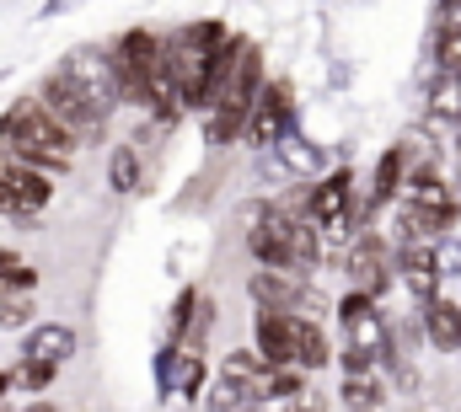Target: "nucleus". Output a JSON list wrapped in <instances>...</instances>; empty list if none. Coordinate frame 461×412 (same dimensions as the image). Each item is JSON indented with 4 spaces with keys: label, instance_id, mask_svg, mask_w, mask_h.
Returning a JSON list of instances; mask_svg holds the SVG:
<instances>
[{
    "label": "nucleus",
    "instance_id": "f257e3e1",
    "mask_svg": "<svg viewBox=\"0 0 461 412\" xmlns=\"http://www.w3.org/2000/svg\"><path fill=\"white\" fill-rule=\"evenodd\" d=\"M0 139H5L11 156L27 161V166H65L70 150H76V139L43 112L38 97H22V103L5 107V118H0Z\"/></svg>",
    "mask_w": 461,
    "mask_h": 412
},
{
    "label": "nucleus",
    "instance_id": "f03ea898",
    "mask_svg": "<svg viewBox=\"0 0 461 412\" xmlns=\"http://www.w3.org/2000/svg\"><path fill=\"white\" fill-rule=\"evenodd\" d=\"M258 92H263V54L241 38L236 43V54H230L226 76H221V86H215V97H210V139L215 145H226L230 134H241V123H247V112L258 103Z\"/></svg>",
    "mask_w": 461,
    "mask_h": 412
},
{
    "label": "nucleus",
    "instance_id": "7ed1b4c3",
    "mask_svg": "<svg viewBox=\"0 0 461 412\" xmlns=\"http://www.w3.org/2000/svg\"><path fill=\"white\" fill-rule=\"evenodd\" d=\"M38 103H43V112L70 134V139H97L103 129H108V118L92 107V97L65 76V70H49L43 76V92H38Z\"/></svg>",
    "mask_w": 461,
    "mask_h": 412
},
{
    "label": "nucleus",
    "instance_id": "20e7f679",
    "mask_svg": "<svg viewBox=\"0 0 461 412\" xmlns=\"http://www.w3.org/2000/svg\"><path fill=\"white\" fill-rule=\"evenodd\" d=\"M59 70H65V76H70V81H76V86L92 97V107H97L103 118H108V112L123 103V92H118V76H113V59H108V54H92V49H81V54H70Z\"/></svg>",
    "mask_w": 461,
    "mask_h": 412
},
{
    "label": "nucleus",
    "instance_id": "39448f33",
    "mask_svg": "<svg viewBox=\"0 0 461 412\" xmlns=\"http://www.w3.org/2000/svg\"><path fill=\"white\" fill-rule=\"evenodd\" d=\"M290 81H263V92H258V103H252V112H247V139L252 145H279L285 139V129H290Z\"/></svg>",
    "mask_w": 461,
    "mask_h": 412
},
{
    "label": "nucleus",
    "instance_id": "423d86ee",
    "mask_svg": "<svg viewBox=\"0 0 461 412\" xmlns=\"http://www.w3.org/2000/svg\"><path fill=\"white\" fill-rule=\"evenodd\" d=\"M348 327V343H354V354L359 359H386V327H381V316H375V300H365V295H344V306H339Z\"/></svg>",
    "mask_w": 461,
    "mask_h": 412
},
{
    "label": "nucleus",
    "instance_id": "0eeeda50",
    "mask_svg": "<svg viewBox=\"0 0 461 412\" xmlns=\"http://www.w3.org/2000/svg\"><path fill=\"white\" fill-rule=\"evenodd\" d=\"M348 279H354V295H365V300H375L392 284V263H386L381 236H359L348 246Z\"/></svg>",
    "mask_w": 461,
    "mask_h": 412
},
{
    "label": "nucleus",
    "instance_id": "6e6552de",
    "mask_svg": "<svg viewBox=\"0 0 461 412\" xmlns=\"http://www.w3.org/2000/svg\"><path fill=\"white\" fill-rule=\"evenodd\" d=\"M306 219H312L322 236H348V172H333L328 183L312 188Z\"/></svg>",
    "mask_w": 461,
    "mask_h": 412
},
{
    "label": "nucleus",
    "instance_id": "1a4fd4ad",
    "mask_svg": "<svg viewBox=\"0 0 461 412\" xmlns=\"http://www.w3.org/2000/svg\"><path fill=\"white\" fill-rule=\"evenodd\" d=\"M252 295L263 300V310H290V306L306 300V279L290 273V268H263V273L252 279Z\"/></svg>",
    "mask_w": 461,
    "mask_h": 412
},
{
    "label": "nucleus",
    "instance_id": "9d476101",
    "mask_svg": "<svg viewBox=\"0 0 461 412\" xmlns=\"http://www.w3.org/2000/svg\"><path fill=\"white\" fill-rule=\"evenodd\" d=\"M258 359L268 370H290V310H258Z\"/></svg>",
    "mask_w": 461,
    "mask_h": 412
},
{
    "label": "nucleus",
    "instance_id": "9b49d317",
    "mask_svg": "<svg viewBox=\"0 0 461 412\" xmlns=\"http://www.w3.org/2000/svg\"><path fill=\"white\" fill-rule=\"evenodd\" d=\"M290 364L295 370H322L328 364V337L306 316H290Z\"/></svg>",
    "mask_w": 461,
    "mask_h": 412
},
{
    "label": "nucleus",
    "instance_id": "f8f14e48",
    "mask_svg": "<svg viewBox=\"0 0 461 412\" xmlns=\"http://www.w3.org/2000/svg\"><path fill=\"white\" fill-rule=\"evenodd\" d=\"M402 279H408V290L429 306L435 300V290H440V268H435V246H402Z\"/></svg>",
    "mask_w": 461,
    "mask_h": 412
},
{
    "label": "nucleus",
    "instance_id": "ddd939ff",
    "mask_svg": "<svg viewBox=\"0 0 461 412\" xmlns=\"http://www.w3.org/2000/svg\"><path fill=\"white\" fill-rule=\"evenodd\" d=\"M70 354H76V332H70V327H38V332L27 337V359H32V364L59 370Z\"/></svg>",
    "mask_w": 461,
    "mask_h": 412
},
{
    "label": "nucleus",
    "instance_id": "4468645a",
    "mask_svg": "<svg viewBox=\"0 0 461 412\" xmlns=\"http://www.w3.org/2000/svg\"><path fill=\"white\" fill-rule=\"evenodd\" d=\"M408 204L429 209V214H451V219H456V199H451V188H446L435 172H419V177L408 183Z\"/></svg>",
    "mask_w": 461,
    "mask_h": 412
},
{
    "label": "nucleus",
    "instance_id": "2eb2a0df",
    "mask_svg": "<svg viewBox=\"0 0 461 412\" xmlns=\"http://www.w3.org/2000/svg\"><path fill=\"white\" fill-rule=\"evenodd\" d=\"M429 337L435 348H461V306L429 300Z\"/></svg>",
    "mask_w": 461,
    "mask_h": 412
},
{
    "label": "nucleus",
    "instance_id": "dca6fc26",
    "mask_svg": "<svg viewBox=\"0 0 461 412\" xmlns=\"http://www.w3.org/2000/svg\"><path fill=\"white\" fill-rule=\"evenodd\" d=\"M344 402H348V412H375L381 408V386H375L370 375H348L344 381Z\"/></svg>",
    "mask_w": 461,
    "mask_h": 412
},
{
    "label": "nucleus",
    "instance_id": "f3484780",
    "mask_svg": "<svg viewBox=\"0 0 461 412\" xmlns=\"http://www.w3.org/2000/svg\"><path fill=\"white\" fill-rule=\"evenodd\" d=\"M134 188H140V156L129 145H118L113 150V193H134Z\"/></svg>",
    "mask_w": 461,
    "mask_h": 412
},
{
    "label": "nucleus",
    "instance_id": "a211bd4d",
    "mask_svg": "<svg viewBox=\"0 0 461 412\" xmlns=\"http://www.w3.org/2000/svg\"><path fill=\"white\" fill-rule=\"evenodd\" d=\"M397 172H402V145H392L375 166V199H392L397 193Z\"/></svg>",
    "mask_w": 461,
    "mask_h": 412
},
{
    "label": "nucleus",
    "instance_id": "6ab92c4d",
    "mask_svg": "<svg viewBox=\"0 0 461 412\" xmlns=\"http://www.w3.org/2000/svg\"><path fill=\"white\" fill-rule=\"evenodd\" d=\"M177 386H183V397H188V402L199 397V386H204V359H199V354H188V359L177 364Z\"/></svg>",
    "mask_w": 461,
    "mask_h": 412
},
{
    "label": "nucleus",
    "instance_id": "aec40b11",
    "mask_svg": "<svg viewBox=\"0 0 461 412\" xmlns=\"http://www.w3.org/2000/svg\"><path fill=\"white\" fill-rule=\"evenodd\" d=\"M0 284H11V290H32V268H22L11 252H0Z\"/></svg>",
    "mask_w": 461,
    "mask_h": 412
},
{
    "label": "nucleus",
    "instance_id": "412c9836",
    "mask_svg": "<svg viewBox=\"0 0 461 412\" xmlns=\"http://www.w3.org/2000/svg\"><path fill=\"white\" fill-rule=\"evenodd\" d=\"M49 375H54V370H49V364H32V359H27V364H22V375H16V381H22V386H49Z\"/></svg>",
    "mask_w": 461,
    "mask_h": 412
},
{
    "label": "nucleus",
    "instance_id": "4be33fe9",
    "mask_svg": "<svg viewBox=\"0 0 461 412\" xmlns=\"http://www.w3.org/2000/svg\"><path fill=\"white\" fill-rule=\"evenodd\" d=\"M27 321V300H5L0 306V327H22Z\"/></svg>",
    "mask_w": 461,
    "mask_h": 412
},
{
    "label": "nucleus",
    "instance_id": "5701e85b",
    "mask_svg": "<svg viewBox=\"0 0 461 412\" xmlns=\"http://www.w3.org/2000/svg\"><path fill=\"white\" fill-rule=\"evenodd\" d=\"M5 386H11V375H0V391H5Z\"/></svg>",
    "mask_w": 461,
    "mask_h": 412
},
{
    "label": "nucleus",
    "instance_id": "b1692460",
    "mask_svg": "<svg viewBox=\"0 0 461 412\" xmlns=\"http://www.w3.org/2000/svg\"><path fill=\"white\" fill-rule=\"evenodd\" d=\"M32 412H54V408H32Z\"/></svg>",
    "mask_w": 461,
    "mask_h": 412
}]
</instances>
